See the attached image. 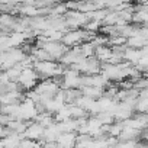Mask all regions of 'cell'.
I'll return each instance as SVG.
<instances>
[{"label": "cell", "instance_id": "1", "mask_svg": "<svg viewBox=\"0 0 148 148\" xmlns=\"http://www.w3.org/2000/svg\"><path fill=\"white\" fill-rule=\"evenodd\" d=\"M87 41H89V32L84 29H68L67 32L62 34V38H61V44L68 49L79 47Z\"/></svg>", "mask_w": 148, "mask_h": 148}, {"label": "cell", "instance_id": "2", "mask_svg": "<svg viewBox=\"0 0 148 148\" xmlns=\"http://www.w3.org/2000/svg\"><path fill=\"white\" fill-rule=\"evenodd\" d=\"M16 83L19 84V87L23 92H28V90H34L36 87V84L39 83V77L34 68H23Z\"/></svg>", "mask_w": 148, "mask_h": 148}, {"label": "cell", "instance_id": "3", "mask_svg": "<svg viewBox=\"0 0 148 148\" xmlns=\"http://www.w3.org/2000/svg\"><path fill=\"white\" fill-rule=\"evenodd\" d=\"M34 90L38 93L39 100H47V99H52L61 89H60V86L57 83H54L52 79H48V80L39 82Z\"/></svg>", "mask_w": 148, "mask_h": 148}, {"label": "cell", "instance_id": "4", "mask_svg": "<svg viewBox=\"0 0 148 148\" xmlns=\"http://www.w3.org/2000/svg\"><path fill=\"white\" fill-rule=\"evenodd\" d=\"M80 77L82 76L77 71H74L71 68H65L62 77H61L60 89L61 90H74V89L80 90Z\"/></svg>", "mask_w": 148, "mask_h": 148}, {"label": "cell", "instance_id": "5", "mask_svg": "<svg viewBox=\"0 0 148 148\" xmlns=\"http://www.w3.org/2000/svg\"><path fill=\"white\" fill-rule=\"evenodd\" d=\"M34 47L47 51L48 55H49V57L52 58V61H55V62L60 61V58H61V57L67 52V49H68V48H65L61 42H44V44H41V42H35Z\"/></svg>", "mask_w": 148, "mask_h": 148}, {"label": "cell", "instance_id": "6", "mask_svg": "<svg viewBox=\"0 0 148 148\" xmlns=\"http://www.w3.org/2000/svg\"><path fill=\"white\" fill-rule=\"evenodd\" d=\"M38 112L35 108V103L31 100L23 99L19 103V112H18V119L16 121H23V122H34L36 118Z\"/></svg>", "mask_w": 148, "mask_h": 148}, {"label": "cell", "instance_id": "7", "mask_svg": "<svg viewBox=\"0 0 148 148\" xmlns=\"http://www.w3.org/2000/svg\"><path fill=\"white\" fill-rule=\"evenodd\" d=\"M64 18L68 29H83L90 21L86 13H80V12H67Z\"/></svg>", "mask_w": 148, "mask_h": 148}, {"label": "cell", "instance_id": "8", "mask_svg": "<svg viewBox=\"0 0 148 148\" xmlns=\"http://www.w3.org/2000/svg\"><path fill=\"white\" fill-rule=\"evenodd\" d=\"M55 67H57L55 61H35L32 68L38 74L39 80H48V79L54 77Z\"/></svg>", "mask_w": 148, "mask_h": 148}, {"label": "cell", "instance_id": "9", "mask_svg": "<svg viewBox=\"0 0 148 148\" xmlns=\"http://www.w3.org/2000/svg\"><path fill=\"white\" fill-rule=\"evenodd\" d=\"M42 135H44V128L39 123H36V122H28V126H26V129L22 134L23 138L35 141V142L41 141Z\"/></svg>", "mask_w": 148, "mask_h": 148}, {"label": "cell", "instance_id": "10", "mask_svg": "<svg viewBox=\"0 0 148 148\" xmlns=\"http://www.w3.org/2000/svg\"><path fill=\"white\" fill-rule=\"evenodd\" d=\"M76 138H77L76 132H62L58 135L55 142L60 148H74L76 147Z\"/></svg>", "mask_w": 148, "mask_h": 148}, {"label": "cell", "instance_id": "11", "mask_svg": "<svg viewBox=\"0 0 148 148\" xmlns=\"http://www.w3.org/2000/svg\"><path fill=\"white\" fill-rule=\"evenodd\" d=\"M60 134H61V132H60L58 123L54 122L52 125H49L48 128L44 129V135H42V138H41L39 142H42V144H44V142H55Z\"/></svg>", "mask_w": 148, "mask_h": 148}, {"label": "cell", "instance_id": "12", "mask_svg": "<svg viewBox=\"0 0 148 148\" xmlns=\"http://www.w3.org/2000/svg\"><path fill=\"white\" fill-rule=\"evenodd\" d=\"M100 64H109L112 58V49L109 47H96L95 48V55H93Z\"/></svg>", "mask_w": 148, "mask_h": 148}, {"label": "cell", "instance_id": "13", "mask_svg": "<svg viewBox=\"0 0 148 148\" xmlns=\"http://www.w3.org/2000/svg\"><path fill=\"white\" fill-rule=\"evenodd\" d=\"M22 138H23L22 135L9 134L5 138L0 139V148H18V145H19V142H21Z\"/></svg>", "mask_w": 148, "mask_h": 148}, {"label": "cell", "instance_id": "14", "mask_svg": "<svg viewBox=\"0 0 148 148\" xmlns=\"http://www.w3.org/2000/svg\"><path fill=\"white\" fill-rule=\"evenodd\" d=\"M125 45H126V48L141 49V48H144V47H148V39H147V38H142V36H139V35H134V36L126 38Z\"/></svg>", "mask_w": 148, "mask_h": 148}, {"label": "cell", "instance_id": "15", "mask_svg": "<svg viewBox=\"0 0 148 148\" xmlns=\"http://www.w3.org/2000/svg\"><path fill=\"white\" fill-rule=\"evenodd\" d=\"M142 55V51L141 49H134V48H126L125 52H123V61L131 64V65H135L138 62V60L141 58Z\"/></svg>", "mask_w": 148, "mask_h": 148}, {"label": "cell", "instance_id": "16", "mask_svg": "<svg viewBox=\"0 0 148 148\" xmlns=\"http://www.w3.org/2000/svg\"><path fill=\"white\" fill-rule=\"evenodd\" d=\"M80 92H82L83 96H86V97H89V99H92V100H97V99H100V97L103 96V90H102V89L92 87V86H89V87H82Z\"/></svg>", "mask_w": 148, "mask_h": 148}, {"label": "cell", "instance_id": "17", "mask_svg": "<svg viewBox=\"0 0 148 148\" xmlns=\"http://www.w3.org/2000/svg\"><path fill=\"white\" fill-rule=\"evenodd\" d=\"M138 136H139V131H135V129H131V128H125L123 126L121 135L116 139L118 141H138Z\"/></svg>", "mask_w": 148, "mask_h": 148}, {"label": "cell", "instance_id": "18", "mask_svg": "<svg viewBox=\"0 0 148 148\" xmlns=\"http://www.w3.org/2000/svg\"><path fill=\"white\" fill-rule=\"evenodd\" d=\"M34 122L39 123V125H41V126H42V128L45 129V128H48L49 125H52V123H54V116H52L51 113H48V112H44V113H38Z\"/></svg>", "mask_w": 148, "mask_h": 148}, {"label": "cell", "instance_id": "19", "mask_svg": "<svg viewBox=\"0 0 148 148\" xmlns=\"http://www.w3.org/2000/svg\"><path fill=\"white\" fill-rule=\"evenodd\" d=\"M68 109H70V116H71V119H86V118H89L87 112H86L84 109H82L80 106L68 105Z\"/></svg>", "mask_w": 148, "mask_h": 148}, {"label": "cell", "instance_id": "20", "mask_svg": "<svg viewBox=\"0 0 148 148\" xmlns=\"http://www.w3.org/2000/svg\"><path fill=\"white\" fill-rule=\"evenodd\" d=\"M95 45L92 42H83L82 45H79V49H80V54L83 58H89V57H93L95 55Z\"/></svg>", "mask_w": 148, "mask_h": 148}, {"label": "cell", "instance_id": "21", "mask_svg": "<svg viewBox=\"0 0 148 148\" xmlns=\"http://www.w3.org/2000/svg\"><path fill=\"white\" fill-rule=\"evenodd\" d=\"M148 110V97H136L134 112L135 113H147Z\"/></svg>", "mask_w": 148, "mask_h": 148}, {"label": "cell", "instance_id": "22", "mask_svg": "<svg viewBox=\"0 0 148 148\" xmlns=\"http://www.w3.org/2000/svg\"><path fill=\"white\" fill-rule=\"evenodd\" d=\"M122 129H123V122L115 121L112 125H108V135L112 136V138H118L121 135Z\"/></svg>", "mask_w": 148, "mask_h": 148}, {"label": "cell", "instance_id": "23", "mask_svg": "<svg viewBox=\"0 0 148 148\" xmlns=\"http://www.w3.org/2000/svg\"><path fill=\"white\" fill-rule=\"evenodd\" d=\"M96 118L100 121V123H102V125H112V123L115 122L113 115H112L110 112H102V113L96 115Z\"/></svg>", "mask_w": 148, "mask_h": 148}, {"label": "cell", "instance_id": "24", "mask_svg": "<svg viewBox=\"0 0 148 148\" xmlns=\"http://www.w3.org/2000/svg\"><path fill=\"white\" fill-rule=\"evenodd\" d=\"M132 84H134V89L138 90V92L139 90H145L148 87V80L145 77H139L136 80H132Z\"/></svg>", "mask_w": 148, "mask_h": 148}, {"label": "cell", "instance_id": "25", "mask_svg": "<svg viewBox=\"0 0 148 148\" xmlns=\"http://www.w3.org/2000/svg\"><path fill=\"white\" fill-rule=\"evenodd\" d=\"M136 141H118L113 148H135Z\"/></svg>", "mask_w": 148, "mask_h": 148}, {"label": "cell", "instance_id": "26", "mask_svg": "<svg viewBox=\"0 0 148 148\" xmlns=\"http://www.w3.org/2000/svg\"><path fill=\"white\" fill-rule=\"evenodd\" d=\"M35 145V141H31V139H26V138H22L18 148H32Z\"/></svg>", "mask_w": 148, "mask_h": 148}, {"label": "cell", "instance_id": "27", "mask_svg": "<svg viewBox=\"0 0 148 148\" xmlns=\"http://www.w3.org/2000/svg\"><path fill=\"white\" fill-rule=\"evenodd\" d=\"M10 121H13L10 116H8V115H5V113H0V126H6Z\"/></svg>", "mask_w": 148, "mask_h": 148}, {"label": "cell", "instance_id": "28", "mask_svg": "<svg viewBox=\"0 0 148 148\" xmlns=\"http://www.w3.org/2000/svg\"><path fill=\"white\" fill-rule=\"evenodd\" d=\"M42 148H60V147L57 145V142H44Z\"/></svg>", "mask_w": 148, "mask_h": 148}, {"label": "cell", "instance_id": "29", "mask_svg": "<svg viewBox=\"0 0 148 148\" xmlns=\"http://www.w3.org/2000/svg\"><path fill=\"white\" fill-rule=\"evenodd\" d=\"M135 148H148V145H147V142H145V141H136Z\"/></svg>", "mask_w": 148, "mask_h": 148}, {"label": "cell", "instance_id": "30", "mask_svg": "<svg viewBox=\"0 0 148 148\" xmlns=\"http://www.w3.org/2000/svg\"><path fill=\"white\" fill-rule=\"evenodd\" d=\"M6 135H8V129H6L5 126H0V139L5 138Z\"/></svg>", "mask_w": 148, "mask_h": 148}, {"label": "cell", "instance_id": "31", "mask_svg": "<svg viewBox=\"0 0 148 148\" xmlns=\"http://www.w3.org/2000/svg\"><path fill=\"white\" fill-rule=\"evenodd\" d=\"M32 148H42V142H39V141H38V142H35V145H34Z\"/></svg>", "mask_w": 148, "mask_h": 148}]
</instances>
